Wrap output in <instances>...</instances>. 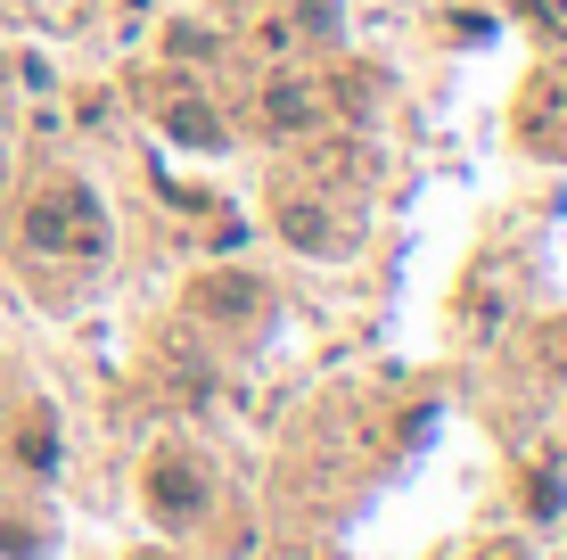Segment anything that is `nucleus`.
Wrapping results in <instances>:
<instances>
[{
	"label": "nucleus",
	"instance_id": "f257e3e1",
	"mask_svg": "<svg viewBox=\"0 0 567 560\" xmlns=\"http://www.w3.org/2000/svg\"><path fill=\"white\" fill-rule=\"evenodd\" d=\"M25 240H33V247H74V240L100 247V206H91L83 190H74V198L58 190V198H42V206L25 215Z\"/></svg>",
	"mask_w": 567,
	"mask_h": 560
},
{
	"label": "nucleus",
	"instance_id": "f03ea898",
	"mask_svg": "<svg viewBox=\"0 0 567 560\" xmlns=\"http://www.w3.org/2000/svg\"><path fill=\"white\" fill-rule=\"evenodd\" d=\"M148 487H156V511H165V519H189V503H198V495H189V470H182V461H156Z\"/></svg>",
	"mask_w": 567,
	"mask_h": 560
},
{
	"label": "nucleus",
	"instance_id": "7ed1b4c3",
	"mask_svg": "<svg viewBox=\"0 0 567 560\" xmlns=\"http://www.w3.org/2000/svg\"><path fill=\"white\" fill-rule=\"evenodd\" d=\"M312 115V91L305 83H271L264 91V124H305Z\"/></svg>",
	"mask_w": 567,
	"mask_h": 560
},
{
	"label": "nucleus",
	"instance_id": "20e7f679",
	"mask_svg": "<svg viewBox=\"0 0 567 560\" xmlns=\"http://www.w3.org/2000/svg\"><path fill=\"white\" fill-rule=\"evenodd\" d=\"M198 305H214V314H247V305H256V281H198Z\"/></svg>",
	"mask_w": 567,
	"mask_h": 560
},
{
	"label": "nucleus",
	"instance_id": "39448f33",
	"mask_svg": "<svg viewBox=\"0 0 567 560\" xmlns=\"http://www.w3.org/2000/svg\"><path fill=\"white\" fill-rule=\"evenodd\" d=\"M173 132H182V141H206V149L223 141V124H214L206 108H173Z\"/></svg>",
	"mask_w": 567,
	"mask_h": 560
},
{
	"label": "nucleus",
	"instance_id": "423d86ee",
	"mask_svg": "<svg viewBox=\"0 0 567 560\" xmlns=\"http://www.w3.org/2000/svg\"><path fill=\"white\" fill-rule=\"evenodd\" d=\"M288 240H297V247H338V240L321 231V215H312V206H288Z\"/></svg>",
	"mask_w": 567,
	"mask_h": 560
}]
</instances>
